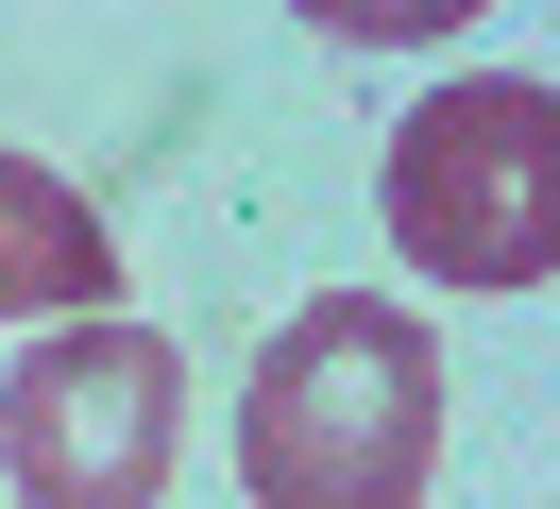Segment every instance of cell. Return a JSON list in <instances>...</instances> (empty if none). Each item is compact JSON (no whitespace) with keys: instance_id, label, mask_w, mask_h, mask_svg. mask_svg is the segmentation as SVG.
Listing matches in <instances>:
<instances>
[{"instance_id":"cell-1","label":"cell","mask_w":560,"mask_h":509,"mask_svg":"<svg viewBox=\"0 0 560 509\" xmlns=\"http://www.w3.org/2000/svg\"><path fill=\"white\" fill-rule=\"evenodd\" d=\"M442 475V339L374 289H323L238 373V493L255 509H424Z\"/></svg>"},{"instance_id":"cell-2","label":"cell","mask_w":560,"mask_h":509,"mask_svg":"<svg viewBox=\"0 0 560 509\" xmlns=\"http://www.w3.org/2000/svg\"><path fill=\"white\" fill-rule=\"evenodd\" d=\"M390 238L442 289H544L560 255V102L544 68H458L390 136Z\"/></svg>"},{"instance_id":"cell-3","label":"cell","mask_w":560,"mask_h":509,"mask_svg":"<svg viewBox=\"0 0 560 509\" xmlns=\"http://www.w3.org/2000/svg\"><path fill=\"white\" fill-rule=\"evenodd\" d=\"M187 459V357L153 323H51L0 373V475L35 509H153Z\"/></svg>"},{"instance_id":"cell-4","label":"cell","mask_w":560,"mask_h":509,"mask_svg":"<svg viewBox=\"0 0 560 509\" xmlns=\"http://www.w3.org/2000/svg\"><path fill=\"white\" fill-rule=\"evenodd\" d=\"M0 323H119V238L69 170L0 153Z\"/></svg>"}]
</instances>
